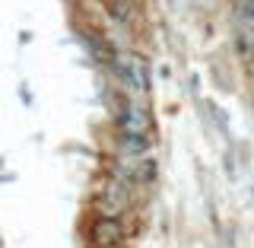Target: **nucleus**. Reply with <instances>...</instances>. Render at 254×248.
<instances>
[{
  "label": "nucleus",
  "mask_w": 254,
  "mask_h": 248,
  "mask_svg": "<svg viewBox=\"0 0 254 248\" xmlns=\"http://www.w3.org/2000/svg\"><path fill=\"white\" fill-rule=\"evenodd\" d=\"M235 19L242 29H254V0H235Z\"/></svg>",
  "instance_id": "f257e3e1"
}]
</instances>
